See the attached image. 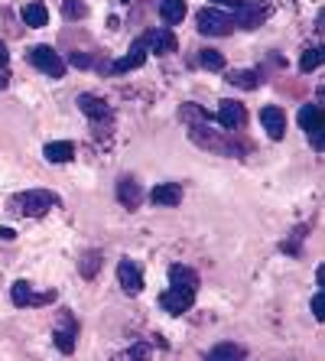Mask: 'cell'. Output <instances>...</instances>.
I'll return each mask as SVG.
<instances>
[{"label":"cell","mask_w":325,"mask_h":361,"mask_svg":"<svg viewBox=\"0 0 325 361\" xmlns=\"http://www.w3.org/2000/svg\"><path fill=\"white\" fill-rule=\"evenodd\" d=\"M56 205H59V199H56V192H49V189H30V192H20L10 199V209L23 212L30 219H39V215L52 212Z\"/></svg>","instance_id":"obj_1"},{"label":"cell","mask_w":325,"mask_h":361,"mask_svg":"<svg viewBox=\"0 0 325 361\" xmlns=\"http://www.w3.org/2000/svg\"><path fill=\"white\" fill-rule=\"evenodd\" d=\"M195 23H199V33H205V36H228L234 30V20L228 17V13H221V10H215V7L199 10Z\"/></svg>","instance_id":"obj_2"},{"label":"cell","mask_w":325,"mask_h":361,"mask_svg":"<svg viewBox=\"0 0 325 361\" xmlns=\"http://www.w3.org/2000/svg\"><path fill=\"white\" fill-rule=\"evenodd\" d=\"M30 62H33L39 72H46L49 78H62L66 75V62L52 46H33L30 49Z\"/></svg>","instance_id":"obj_3"},{"label":"cell","mask_w":325,"mask_h":361,"mask_svg":"<svg viewBox=\"0 0 325 361\" xmlns=\"http://www.w3.org/2000/svg\"><path fill=\"white\" fill-rule=\"evenodd\" d=\"M192 302H195V290H192V286H169L166 293L159 296V306H163V312H169V316L189 312Z\"/></svg>","instance_id":"obj_4"},{"label":"cell","mask_w":325,"mask_h":361,"mask_svg":"<svg viewBox=\"0 0 325 361\" xmlns=\"http://www.w3.org/2000/svg\"><path fill=\"white\" fill-rule=\"evenodd\" d=\"M300 127L306 130L309 137H312V143H316V150H322V127H325V114L319 104H306V108L300 111Z\"/></svg>","instance_id":"obj_5"},{"label":"cell","mask_w":325,"mask_h":361,"mask_svg":"<svg viewBox=\"0 0 325 361\" xmlns=\"http://www.w3.org/2000/svg\"><path fill=\"white\" fill-rule=\"evenodd\" d=\"M218 124L225 127V130H238V127L247 124V108H244L241 101H221V108H218Z\"/></svg>","instance_id":"obj_6"},{"label":"cell","mask_w":325,"mask_h":361,"mask_svg":"<svg viewBox=\"0 0 325 361\" xmlns=\"http://www.w3.org/2000/svg\"><path fill=\"white\" fill-rule=\"evenodd\" d=\"M117 280H121V286H124V293L137 296L143 290V274H140V264L137 261H121L117 264Z\"/></svg>","instance_id":"obj_7"},{"label":"cell","mask_w":325,"mask_h":361,"mask_svg":"<svg viewBox=\"0 0 325 361\" xmlns=\"http://www.w3.org/2000/svg\"><path fill=\"white\" fill-rule=\"evenodd\" d=\"M143 39H147V49H150L153 56H169V52H176V33L169 26H157V30H150Z\"/></svg>","instance_id":"obj_8"},{"label":"cell","mask_w":325,"mask_h":361,"mask_svg":"<svg viewBox=\"0 0 325 361\" xmlns=\"http://www.w3.org/2000/svg\"><path fill=\"white\" fill-rule=\"evenodd\" d=\"M10 300L17 302V306H46V302H52L56 300V293H33L30 290V283H23V280H17L13 283V290H10Z\"/></svg>","instance_id":"obj_9"},{"label":"cell","mask_w":325,"mask_h":361,"mask_svg":"<svg viewBox=\"0 0 325 361\" xmlns=\"http://www.w3.org/2000/svg\"><path fill=\"white\" fill-rule=\"evenodd\" d=\"M117 199L124 202V209L137 212V209H140V202H143L140 183H137L134 176H121V179H117Z\"/></svg>","instance_id":"obj_10"},{"label":"cell","mask_w":325,"mask_h":361,"mask_svg":"<svg viewBox=\"0 0 325 361\" xmlns=\"http://www.w3.org/2000/svg\"><path fill=\"white\" fill-rule=\"evenodd\" d=\"M260 124H264V130H267L270 140H283V134H286V114L280 108H264V111H260Z\"/></svg>","instance_id":"obj_11"},{"label":"cell","mask_w":325,"mask_h":361,"mask_svg":"<svg viewBox=\"0 0 325 361\" xmlns=\"http://www.w3.org/2000/svg\"><path fill=\"white\" fill-rule=\"evenodd\" d=\"M78 108H82L85 118H92V121H104V124L111 121L108 101L98 98V94H82V98H78Z\"/></svg>","instance_id":"obj_12"},{"label":"cell","mask_w":325,"mask_h":361,"mask_svg":"<svg viewBox=\"0 0 325 361\" xmlns=\"http://www.w3.org/2000/svg\"><path fill=\"white\" fill-rule=\"evenodd\" d=\"M143 62H147V39L140 36V39H134V46H130V52H127L124 59H117L111 68H114V72H134Z\"/></svg>","instance_id":"obj_13"},{"label":"cell","mask_w":325,"mask_h":361,"mask_svg":"<svg viewBox=\"0 0 325 361\" xmlns=\"http://www.w3.org/2000/svg\"><path fill=\"white\" fill-rule=\"evenodd\" d=\"M150 202L153 205H166V209H176L183 202V189L176 183H159L150 189Z\"/></svg>","instance_id":"obj_14"},{"label":"cell","mask_w":325,"mask_h":361,"mask_svg":"<svg viewBox=\"0 0 325 361\" xmlns=\"http://www.w3.org/2000/svg\"><path fill=\"white\" fill-rule=\"evenodd\" d=\"M23 23L30 26V30H42V26L49 23V10H46V4H42V0L26 4V7H23Z\"/></svg>","instance_id":"obj_15"},{"label":"cell","mask_w":325,"mask_h":361,"mask_svg":"<svg viewBox=\"0 0 325 361\" xmlns=\"http://www.w3.org/2000/svg\"><path fill=\"white\" fill-rule=\"evenodd\" d=\"M238 10V17H234V26H241V30H260V23H264V10L250 7V4H241Z\"/></svg>","instance_id":"obj_16"},{"label":"cell","mask_w":325,"mask_h":361,"mask_svg":"<svg viewBox=\"0 0 325 361\" xmlns=\"http://www.w3.org/2000/svg\"><path fill=\"white\" fill-rule=\"evenodd\" d=\"M42 157L49 163H68L75 157V147H72V140H52V143H46Z\"/></svg>","instance_id":"obj_17"},{"label":"cell","mask_w":325,"mask_h":361,"mask_svg":"<svg viewBox=\"0 0 325 361\" xmlns=\"http://www.w3.org/2000/svg\"><path fill=\"white\" fill-rule=\"evenodd\" d=\"M159 17L166 26H179L185 20V0H163L159 4Z\"/></svg>","instance_id":"obj_18"},{"label":"cell","mask_w":325,"mask_h":361,"mask_svg":"<svg viewBox=\"0 0 325 361\" xmlns=\"http://www.w3.org/2000/svg\"><path fill=\"white\" fill-rule=\"evenodd\" d=\"M169 283L173 286H192V290H195V286H199V274H195L192 267H183V264H173V267H169Z\"/></svg>","instance_id":"obj_19"},{"label":"cell","mask_w":325,"mask_h":361,"mask_svg":"<svg viewBox=\"0 0 325 361\" xmlns=\"http://www.w3.org/2000/svg\"><path fill=\"white\" fill-rule=\"evenodd\" d=\"M56 348L59 352H72V348H75V322H62V326L56 329Z\"/></svg>","instance_id":"obj_20"},{"label":"cell","mask_w":325,"mask_h":361,"mask_svg":"<svg viewBox=\"0 0 325 361\" xmlns=\"http://www.w3.org/2000/svg\"><path fill=\"white\" fill-rule=\"evenodd\" d=\"M199 66L209 68V72H221V68H225V56H221L218 49H202L199 52Z\"/></svg>","instance_id":"obj_21"},{"label":"cell","mask_w":325,"mask_h":361,"mask_svg":"<svg viewBox=\"0 0 325 361\" xmlns=\"http://www.w3.org/2000/svg\"><path fill=\"white\" fill-rule=\"evenodd\" d=\"M78 270H82V277L92 280L94 274L101 270V254H98V251H85V254H82V261H78Z\"/></svg>","instance_id":"obj_22"},{"label":"cell","mask_w":325,"mask_h":361,"mask_svg":"<svg viewBox=\"0 0 325 361\" xmlns=\"http://www.w3.org/2000/svg\"><path fill=\"white\" fill-rule=\"evenodd\" d=\"M211 358H247V352H244L241 345L225 342V345H215V348H211Z\"/></svg>","instance_id":"obj_23"},{"label":"cell","mask_w":325,"mask_h":361,"mask_svg":"<svg viewBox=\"0 0 325 361\" xmlns=\"http://www.w3.org/2000/svg\"><path fill=\"white\" fill-rule=\"evenodd\" d=\"M62 13H66V20H85L88 17V7H85L82 0H62Z\"/></svg>","instance_id":"obj_24"},{"label":"cell","mask_w":325,"mask_h":361,"mask_svg":"<svg viewBox=\"0 0 325 361\" xmlns=\"http://www.w3.org/2000/svg\"><path fill=\"white\" fill-rule=\"evenodd\" d=\"M231 85H238V88H257L260 85V75L257 72H231Z\"/></svg>","instance_id":"obj_25"},{"label":"cell","mask_w":325,"mask_h":361,"mask_svg":"<svg viewBox=\"0 0 325 361\" xmlns=\"http://www.w3.org/2000/svg\"><path fill=\"white\" fill-rule=\"evenodd\" d=\"M322 66V49H306L302 52V59H300V68L302 72H312V68Z\"/></svg>","instance_id":"obj_26"},{"label":"cell","mask_w":325,"mask_h":361,"mask_svg":"<svg viewBox=\"0 0 325 361\" xmlns=\"http://www.w3.org/2000/svg\"><path fill=\"white\" fill-rule=\"evenodd\" d=\"M72 66H78V68H92V59H88L85 52H72Z\"/></svg>","instance_id":"obj_27"},{"label":"cell","mask_w":325,"mask_h":361,"mask_svg":"<svg viewBox=\"0 0 325 361\" xmlns=\"http://www.w3.org/2000/svg\"><path fill=\"white\" fill-rule=\"evenodd\" d=\"M312 316H316L319 322L325 319V312H322V293H316V296H312Z\"/></svg>","instance_id":"obj_28"},{"label":"cell","mask_w":325,"mask_h":361,"mask_svg":"<svg viewBox=\"0 0 325 361\" xmlns=\"http://www.w3.org/2000/svg\"><path fill=\"white\" fill-rule=\"evenodd\" d=\"M7 59H10V52H7V42L0 39V68L7 66Z\"/></svg>","instance_id":"obj_29"},{"label":"cell","mask_w":325,"mask_h":361,"mask_svg":"<svg viewBox=\"0 0 325 361\" xmlns=\"http://www.w3.org/2000/svg\"><path fill=\"white\" fill-rule=\"evenodd\" d=\"M211 4H218V7H241L244 0H211Z\"/></svg>","instance_id":"obj_30"},{"label":"cell","mask_w":325,"mask_h":361,"mask_svg":"<svg viewBox=\"0 0 325 361\" xmlns=\"http://www.w3.org/2000/svg\"><path fill=\"white\" fill-rule=\"evenodd\" d=\"M13 238V228H0V241H10Z\"/></svg>","instance_id":"obj_31"},{"label":"cell","mask_w":325,"mask_h":361,"mask_svg":"<svg viewBox=\"0 0 325 361\" xmlns=\"http://www.w3.org/2000/svg\"><path fill=\"white\" fill-rule=\"evenodd\" d=\"M7 85H10V75H7V72H4V68H0V92H4Z\"/></svg>","instance_id":"obj_32"},{"label":"cell","mask_w":325,"mask_h":361,"mask_svg":"<svg viewBox=\"0 0 325 361\" xmlns=\"http://www.w3.org/2000/svg\"><path fill=\"white\" fill-rule=\"evenodd\" d=\"M147 352H150L147 345H137V348H130V355H134V358H137V355H147Z\"/></svg>","instance_id":"obj_33"},{"label":"cell","mask_w":325,"mask_h":361,"mask_svg":"<svg viewBox=\"0 0 325 361\" xmlns=\"http://www.w3.org/2000/svg\"><path fill=\"white\" fill-rule=\"evenodd\" d=\"M124 4H130V0H124Z\"/></svg>","instance_id":"obj_34"}]
</instances>
